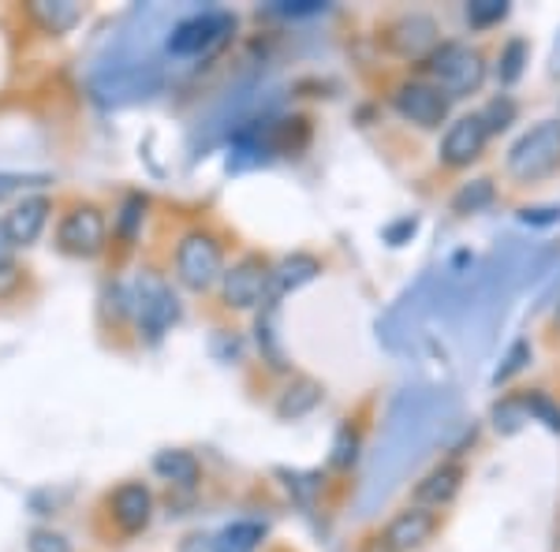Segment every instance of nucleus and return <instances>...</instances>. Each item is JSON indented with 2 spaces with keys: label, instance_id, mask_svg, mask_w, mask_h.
I'll return each mask as SVG.
<instances>
[{
  "label": "nucleus",
  "instance_id": "nucleus-1",
  "mask_svg": "<svg viewBox=\"0 0 560 552\" xmlns=\"http://www.w3.org/2000/svg\"><path fill=\"white\" fill-rule=\"evenodd\" d=\"M427 71L445 97H471L486 79V60L464 42H441L427 57Z\"/></svg>",
  "mask_w": 560,
  "mask_h": 552
},
{
  "label": "nucleus",
  "instance_id": "nucleus-2",
  "mask_svg": "<svg viewBox=\"0 0 560 552\" xmlns=\"http://www.w3.org/2000/svg\"><path fill=\"white\" fill-rule=\"evenodd\" d=\"M560 168V124L541 120L527 134H520L516 146L509 150V172L523 184L546 179L549 172Z\"/></svg>",
  "mask_w": 560,
  "mask_h": 552
},
{
  "label": "nucleus",
  "instance_id": "nucleus-3",
  "mask_svg": "<svg viewBox=\"0 0 560 552\" xmlns=\"http://www.w3.org/2000/svg\"><path fill=\"white\" fill-rule=\"evenodd\" d=\"M176 277L184 287L191 292H206L221 280V247H217L213 235L206 232H191L179 239L176 247Z\"/></svg>",
  "mask_w": 560,
  "mask_h": 552
},
{
  "label": "nucleus",
  "instance_id": "nucleus-4",
  "mask_svg": "<svg viewBox=\"0 0 560 552\" xmlns=\"http://www.w3.org/2000/svg\"><path fill=\"white\" fill-rule=\"evenodd\" d=\"M135 314H139V329L147 332V340H161L176 325L179 303L158 273H142L135 280Z\"/></svg>",
  "mask_w": 560,
  "mask_h": 552
},
{
  "label": "nucleus",
  "instance_id": "nucleus-5",
  "mask_svg": "<svg viewBox=\"0 0 560 552\" xmlns=\"http://www.w3.org/2000/svg\"><path fill=\"white\" fill-rule=\"evenodd\" d=\"M232 31H236V20H232L229 12L191 15V20L173 26V34H168V52H173V57H202V52H213Z\"/></svg>",
  "mask_w": 560,
  "mask_h": 552
},
{
  "label": "nucleus",
  "instance_id": "nucleus-6",
  "mask_svg": "<svg viewBox=\"0 0 560 552\" xmlns=\"http://www.w3.org/2000/svg\"><path fill=\"white\" fill-rule=\"evenodd\" d=\"M269 292H273V269L261 258H243L221 277L224 306L232 310H255L261 298H269Z\"/></svg>",
  "mask_w": 560,
  "mask_h": 552
},
{
  "label": "nucleus",
  "instance_id": "nucleus-7",
  "mask_svg": "<svg viewBox=\"0 0 560 552\" xmlns=\"http://www.w3.org/2000/svg\"><path fill=\"white\" fill-rule=\"evenodd\" d=\"M105 216L94 205H79L71 210L57 228V247L71 258H94L105 250Z\"/></svg>",
  "mask_w": 560,
  "mask_h": 552
},
{
  "label": "nucleus",
  "instance_id": "nucleus-8",
  "mask_svg": "<svg viewBox=\"0 0 560 552\" xmlns=\"http://www.w3.org/2000/svg\"><path fill=\"white\" fill-rule=\"evenodd\" d=\"M393 105H396V113L404 116V120H411L415 128H441V124L448 120V97L441 94L433 83H400L396 86V94H393Z\"/></svg>",
  "mask_w": 560,
  "mask_h": 552
},
{
  "label": "nucleus",
  "instance_id": "nucleus-9",
  "mask_svg": "<svg viewBox=\"0 0 560 552\" xmlns=\"http://www.w3.org/2000/svg\"><path fill=\"white\" fill-rule=\"evenodd\" d=\"M490 131H486L482 116H459L456 124H448L445 139H441V165L448 168H467L471 161L482 157Z\"/></svg>",
  "mask_w": 560,
  "mask_h": 552
},
{
  "label": "nucleus",
  "instance_id": "nucleus-10",
  "mask_svg": "<svg viewBox=\"0 0 560 552\" xmlns=\"http://www.w3.org/2000/svg\"><path fill=\"white\" fill-rule=\"evenodd\" d=\"M433 530H438V515L415 504V508L400 512L393 522H388L382 545H385L388 552H419V549L433 538Z\"/></svg>",
  "mask_w": 560,
  "mask_h": 552
},
{
  "label": "nucleus",
  "instance_id": "nucleus-11",
  "mask_svg": "<svg viewBox=\"0 0 560 552\" xmlns=\"http://www.w3.org/2000/svg\"><path fill=\"white\" fill-rule=\"evenodd\" d=\"M388 45L408 60H427L430 52L438 49V23L419 12L404 15V20H396L393 31H388Z\"/></svg>",
  "mask_w": 560,
  "mask_h": 552
},
{
  "label": "nucleus",
  "instance_id": "nucleus-12",
  "mask_svg": "<svg viewBox=\"0 0 560 552\" xmlns=\"http://www.w3.org/2000/svg\"><path fill=\"white\" fill-rule=\"evenodd\" d=\"M113 519L124 533H142L153 519V496L142 482H128L113 493Z\"/></svg>",
  "mask_w": 560,
  "mask_h": 552
},
{
  "label": "nucleus",
  "instance_id": "nucleus-13",
  "mask_svg": "<svg viewBox=\"0 0 560 552\" xmlns=\"http://www.w3.org/2000/svg\"><path fill=\"white\" fill-rule=\"evenodd\" d=\"M45 221H49V198H45V195L23 198V202H15L12 213L4 216V224H8V232H12L15 247H31V243L42 235Z\"/></svg>",
  "mask_w": 560,
  "mask_h": 552
},
{
  "label": "nucleus",
  "instance_id": "nucleus-14",
  "mask_svg": "<svg viewBox=\"0 0 560 552\" xmlns=\"http://www.w3.org/2000/svg\"><path fill=\"white\" fill-rule=\"evenodd\" d=\"M459 485H464V467L441 463L415 485V504H419V508H441V504H448L459 493Z\"/></svg>",
  "mask_w": 560,
  "mask_h": 552
},
{
  "label": "nucleus",
  "instance_id": "nucleus-15",
  "mask_svg": "<svg viewBox=\"0 0 560 552\" xmlns=\"http://www.w3.org/2000/svg\"><path fill=\"white\" fill-rule=\"evenodd\" d=\"M322 385L318 381H311V377H295L292 385L280 392V400H277V419H284V422H292V419H303V414H311L314 407L322 403Z\"/></svg>",
  "mask_w": 560,
  "mask_h": 552
},
{
  "label": "nucleus",
  "instance_id": "nucleus-16",
  "mask_svg": "<svg viewBox=\"0 0 560 552\" xmlns=\"http://www.w3.org/2000/svg\"><path fill=\"white\" fill-rule=\"evenodd\" d=\"M318 273H322V261L314 258V255H292V258H284L273 269V295L295 292V287L311 284V280L318 277Z\"/></svg>",
  "mask_w": 560,
  "mask_h": 552
},
{
  "label": "nucleus",
  "instance_id": "nucleus-17",
  "mask_svg": "<svg viewBox=\"0 0 560 552\" xmlns=\"http://www.w3.org/2000/svg\"><path fill=\"white\" fill-rule=\"evenodd\" d=\"M153 470H158V474L165 478V482L184 485V489H191L198 482V474H202L198 459L191 456V451H184V448L158 451V459H153Z\"/></svg>",
  "mask_w": 560,
  "mask_h": 552
},
{
  "label": "nucleus",
  "instance_id": "nucleus-18",
  "mask_svg": "<svg viewBox=\"0 0 560 552\" xmlns=\"http://www.w3.org/2000/svg\"><path fill=\"white\" fill-rule=\"evenodd\" d=\"M31 15L42 23V31L49 34H68L71 26L79 23V4H71V0H34L31 4Z\"/></svg>",
  "mask_w": 560,
  "mask_h": 552
},
{
  "label": "nucleus",
  "instance_id": "nucleus-19",
  "mask_svg": "<svg viewBox=\"0 0 560 552\" xmlns=\"http://www.w3.org/2000/svg\"><path fill=\"white\" fill-rule=\"evenodd\" d=\"M213 538H217V552H255L261 545V538H266V527L255 519H240L232 527H224L221 533H213Z\"/></svg>",
  "mask_w": 560,
  "mask_h": 552
},
{
  "label": "nucleus",
  "instance_id": "nucleus-20",
  "mask_svg": "<svg viewBox=\"0 0 560 552\" xmlns=\"http://www.w3.org/2000/svg\"><path fill=\"white\" fill-rule=\"evenodd\" d=\"M258 348H261V355H266V362L273 369H284L288 366L284 340H280V332H277V306H269V310L258 318Z\"/></svg>",
  "mask_w": 560,
  "mask_h": 552
},
{
  "label": "nucleus",
  "instance_id": "nucleus-21",
  "mask_svg": "<svg viewBox=\"0 0 560 552\" xmlns=\"http://www.w3.org/2000/svg\"><path fill=\"white\" fill-rule=\"evenodd\" d=\"M493 184L490 179H471V184H464L459 191L453 195V213H482L486 205L493 202Z\"/></svg>",
  "mask_w": 560,
  "mask_h": 552
},
{
  "label": "nucleus",
  "instance_id": "nucleus-22",
  "mask_svg": "<svg viewBox=\"0 0 560 552\" xmlns=\"http://www.w3.org/2000/svg\"><path fill=\"white\" fill-rule=\"evenodd\" d=\"M523 64H527V42H523V38H512V42L501 49V64H497V79H501V86L520 83Z\"/></svg>",
  "mask_w": 560,
  "mask_h": 552
},
{
  "label": "nucleus",
  "instance_id": "nucleus-23",
  "mask_svg": "<svg viewBox=\"0 0 560 552\" xmlns=\"http://www.w3.org/2000/svg\"><path fill=\"white\" fill-rule=\"evenodd\" d=\"M523 422H530V411H527V400H501L493 407V430L497 433H504V437H509V433H520L523 430Z\"/></svg>",
  "mask_w": 560,
  "mask_h": 552
},
{
  "label": "nucleus",
  "instance_id": "nucleus-24",
  "mask_svg": "<svg viewBox=\"0 0 560 552\" xmlns=\"http://www.w3.org/2000/svg\"><path fill=\"white\" fill-rule=\"evenodd\" d=\"M527 400V411H530V422H541L546 430L560 433V403L549 400L546 392H527L523 396Z\"/></svg>",
  "mask_w": 560,
  "mask_h": 552
},
{
  "label": "nucleus",
  "instance_id": "nucleus-25",
  "mask_svg": "<svg viewBox=\"0 0 560 552\" xmlns=\"http://www.w3.org/2000/svg\"><path fill=\"white\" fill-rule=\"evenodd\" d=\"M478 116H482V124H486V131H490V134H493V131H504L512 120H516V102L501 94V97H493V102L486 105Z\"/></svg>",
  "mask_w": 560,
  "mask_h": 552
},
{
  "label": "nucleus",
  "instance_id": "nucleus-26",
  "mask_svg": "<svg viewBox=\"0 0 560 552\" xmlns=\"http://www.w3.org/2000/svg\"><path fill=\"white\" fill-rule=\"evenodd\" d=\"M355 459H359V433L351 430V425H340L337 441H332L329 463H332V467H340V470H348L351 463H355Z\"/></svg>",
  "mask_w": 560,
  "mask_h": 552
},
{
  "label": "nucleus",
  "instance_id": "nucleus-27",
  "mask_svg": "<svg viewBox=\"0 0 560 552\" xmlns=\"http://www.w3.org/2000/svg\"><path fill=\"white\" fill-rule=\"evenodd\" d=\"M509 15V4L504 0H471L467 4V23L471 26H493Z\"/></svg>",
  "mask_w": 560,
  "mask_h": 552
},
{
  "label": "nucleus",
  "instance_id": "nucleus-28",
  "mask_svg": "<svg viewBox=\"0 0 560 552\" xmlns=\"http://www.w3.org/2000/svg\"><path fill=\"white\" fill-rule=\"evenodd\" d=\"M530 362V343L527 340H516L509 348V355H504V366H497V374H493V381L497 385H504V381H512V377L520 374L523 366Z\"/></svg>",
  "mask_w": 560,
  "mask_h": 552
},
{
  "label": "nucleus",
  "instance_id": "nucleus-29",
  "mask_svg": "<svg viewBox=\"0 0 560 552\" xmlns=\"http://www.w3.org/2000/svg\"><path fill=\"white\" fill-rule=\"evenodd\" d=\"M26 552H71V541L60 530L38 527V530H31V538H26Z\"/></svg>",
  "mask_w": 560,
  "mask_h": 552
},
{
  "label": "nucleus",
  "instance_id": "nucleus-30",
  "mask_svg": "<svg viewBox=\"0 0 560 552\" xmlns=\"http://www.w3.org/2000/svg\"><path fill=\"white\" fill-rule=\"evenodd\" d=\"M415 228H419V221H415V216H404V221H396V224H388V228H385V243L400 247L408 235H415Z\"/></svg>",
  "mask_w": 560,
  "mask_h": 552
},
{
  "label": "nucleus",
  "instance_id": "nucleus-31",
  "mask_svg": "<svg viewBox=\"0 0 560 552\" xmlns=\"http://www.w3.org/2000/svg\"><path fill=\"white\" fill-rule=\"evenodd\" d=\"M15 239H12V232H8V224L0 221V273H8L12 269V261H15Z\"/></svg>",
  "mask_w": 560,
  "mask_h": 552
},
{
  "label": "nucleus",
  "instance_id": "nucleus-32",
  "mask_svg": "<svg viewBox=\"0 0 560 552\" xmlns=\"http://www.w3.org/2000/svg\"><path fill=\"white\" fill-rule=\"evenodd\" d=\"M142 205H147L142 198H128V205H124V216H120V235H124V239H131V235H135V221L142 216L139 213Z\"/></svg>",
  "mask_w": 560,
  "mask_h": 552
},
{
  "label": "nucleus",
  "instance_id": "nucleus-33",
  "mask_svg": "<svg viewBox=\"0 0 560 552\" xmlns=\"http://www.w3.org/2000/svg\"><path fill=\"white\" fill-rule=\"evenodd\" d=\"M520 221L523 224H557L560 221V210H557V205H541V210H523Z\"/></svg>",
  "mask_w": 560,
  "mask_h": 552
},
{
  "label": "nucleus",
  "instance_id": "nucleus-34",
  "mask_svg": "<svg viewBox=\"0 0 560 552\" xmlns=\"http://www.w3.org/2000/svg\"><path fill=\"white\" fill-rule=\"evenodd\" d=\"M273 12H280V15H318V12H325V4H318V0H295V4H277Z\"/></svg>",
  "mask_w": 560,
  "mask_h": 552
},
{
  "label": "nucleus",
  "instance_id": "nucleus-35",
  "mask_svg": "<svg viewBox=\"0 0 560 552\" xmlns=\"http://www.w3.org/2000/svg\"><path fill=\"white\" fill-rule=\"evenodd\" d=\"M179 552H217V538L213 533H191V538L179 545Z\"/></svg>",
  "mask_w": 560,
  "mask_h": 552
}]
</instances>
